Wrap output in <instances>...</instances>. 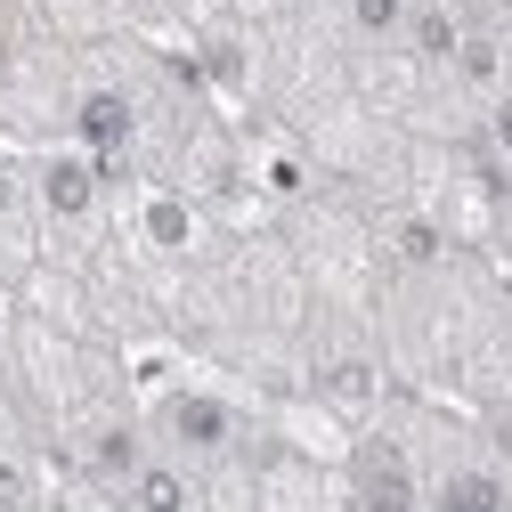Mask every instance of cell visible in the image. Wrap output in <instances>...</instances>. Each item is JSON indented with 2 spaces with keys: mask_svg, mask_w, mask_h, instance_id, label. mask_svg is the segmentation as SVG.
Wrapping results in <instances>:
<instances>
[{
  "mask_svg": "<svg viewBox=\"0 0 512 512\" xmlns=\"http://www.w3.org/2000/svg\"><path fill=\"white\" fill-rule=\"evenodd\" d=\"M41 504V472L25 456H0V512H33Z\"/></svg>",
  "mask_w": 512,
  "mask_h": 512,
  "instance_id": "obj_15",
  "label": "cell"
},
{
  "mask_svg": "<svg viewBox=\"0 0 512 512\" xmlns=\"http://www.w3.org/2000/svg\"><path fill=\"white\" fill-rule=\"evenodd\" d=\"M17 236L33 244V163L0 155V277H17Z\"/></svg>",
  "mask_w": 512,
  "mask_h": 512,
  "instance_id": "obj_6",
  "label": "cell"
},
{
  "mask_svg": "<svg viewBox=\"0 0 512 512\" xmlns=\"http://www.w3.org/2000/svg\"><path fill=\"white\" fill-rule=\"evenodd\" d=\"M358 512H415V472L391 439L358 447Z\"/></svg>",
  "mask_w": 512,
  "mask_h": 512,
  "instance_id": "obj_4",
  "label": "cell"
},
{
  "mask_svg": "<svg viewBox=\"0 0 512 512\" xmlns=\"http://www.w3.org/2000/svg\"><path fill=\"white\" fill-rule=\"evenodd\" d=\"M488 196H496V212H512V163H488Z\"/></svg>",
  "mask_w": 512,
  "mask_h": 512,
  "instance_id": "obj_19",
  "label": "cell"
},
{
  "mask_svg": "<svg viewBox=\"0 0 512 512\" xmlns=\"http://www.w3.org/2000/svg\"><path fill=\"white\" fill-rule=\"evenodd\" d=\"M122 496H131V512H196V480H187L179 464H155V456L139 464V480Z\"/></svg>",
  "mask_w": 512,
  "mask_h": 512,
  "instance_id": "obj_10",
  "label": "cell"
},
{
  "mask_svg": "<svg viewBox=\"0 0 512 512\" xmlns=\"http://www.w3.org/2000/svg\"><path fill=\"white\" fill-rule=\"evenodd\" d=\"M480 439H488V464H496V472H512V399L480 415Z\"/></svg>",
  "mask_w": 512,
  "mask_h": 512,
  "instance_id": "obj_16",
  "label": "cell"
},
{
  "mask_svg": "<svg viewBox=\"0 0 512 512\" xmlns=\"http://www.w3.org/2000/svg\"><path fill=\"white\" fill-rule=\"evenodd\" d=\"M74 147H82L98 171H114L122 155H131V147H139V106H131V90L90 82V90L74 98Z\"/></svg>",
  "mask_w": 512,
  "mask_h": 512,
  "instance_id": "obj_2",
  "label": "cell"
},
{
  "mask_svg": "<svg viewBox=\"0 0 512 512\" xmlns=\"http://www.w3.org/2000/svg\"><path fill=\"white\" fill-rule=\"evenodd\" d=\"M504 504H512V488L496 464H456L431 480V512H504Z\"/></svg>",
  "mask_w": 512,
  "mask_h": 512,
  "instance_id": "obj_7",
  "label": "cell"
},
{
  "mask_svg": "<svg viewBox=\"0 0 512 512\" xmlns=\"http://www.w3.org/2000/svg\"><path fill=\"white\" fill-rule=\"evenodd\" d=\"M407 17H415V0H350V25H358L366 41H399Z\"/></svg>",
  "mask_w": 512,
  "mask_h": 512,
  "instance_id": "obj_13",
  "label": "cell"
},
{
  "mask_svg": "<svg viewBox=\"0 0 512 512\" xmlns=\"http://www.w3.org/2000/svg\"><path fill=\"white\" fill-rule=\"evenodd\" d=\"M204 66H212V82L244 90V49H236V41H220V33H212V41H204Z\"/></svg>",
  "mask_w": 512,
  "mask_h": 512,
  "instance_id": "obj_17",
  "label": "cell"
},
{
  "mask_svg": "<svg viewBox=\"0 0 512 512\" xmlns=\"http://www.w3.org/2000/svg\"><path fill=\"white\" fill-rule=\"evenodd\" d=\"M447 66H456V74H464L480 98H496V90H504V41H496V33H480V25H464V33H456V57H447Z\"/></svg>",
  "mask_w": 512,
  "mask_h": 512,
  "instance_id": "obj_11",
  "label": "cell"
},
{
  "mask_svg": "<svg viewBox=\"0 0 512 512\" xmlns=\"http://www.w3.org/2000/svg\"><path fill=\"white\" fill-rule=\"evenodd\" d=\"M139 464H147V447H139V431H131V423L90 431V480H98V488H131V480H139Z\"/></svg>",
  "mask_w": 512,
  "mask_h": 512,
  "instance_id": "obj_9",
  "label": "cell"
},
{
  "mask_svg": "<svg viewBox=\"0 0 512 512\" xmlns=\"http://www.w3.org/2000/svg\"><path fill=\"white\" fill-rule=\"evenodd\" d=\"M317 399H326L334 415H350V423H366V415L382 407V366H374L366 350L326 358V366H317Z\"/></svg>",
  "mask_w": 512,
  "mask_h": 512,
  "instance_id": "obj_5",
  "label": "cell"
},
{
  "mask_svg": "<svg viewBox=\"0 0 512 512\" xmlns=\"http://www.w3.org/2000/svg\"><path fill=\"white\" fill-rule=\"evenodd\" d=\"M456 33H464V25L447 17V9H415V17H407V41H415L423 57H439V66L456 57Z\"/></svg>",
  "mask_w": 512,
  "mask_h": 512,
  "instance_id": "obj_14",
  "label": "cell"
},
{
  "mask_svg": "<svg viewBox=\"0 0 512 512\" xmlns=\"http://www.w3.org/2000/svg\"><path fill=\"white\" fill-rule=\"evenodd\" d=\"M488 147H496V163H512V82L488 98Z\"/></svg>",
  "mask_w": 512,
  "mask_h": 512,
  "instance_id": "obj_18",
  "label": "cell"
},
{
  "mask_svg": "<svg viewBox=\"0 0 512 512\" xmlns=\"http://www.w3.org/2000/svg\"><path fill=\"white\" fill-rule=\"evenodd\" d=\"M98 204H106V171H98L82 147H49V155L33 163V212H41L49 228H90Z\"/></svg>",
  "mask_w": 512,
  "mask_h": 512,
  "instance_id": "obj_1",
  "label": "cell"
},
{
  "mask_svg": "<svg viewBox=\"0 0 512 512\" xmlns=\"http://www.w3.org/2000/svg\"><path fill=\"white\" fill-rule=\"evenodd\" d=\"M139 244L147 252H187L196 244V204H187L179 187H147L139 196Z\"/></svg>",
  "mask_w": 512,
  "mask_h": 512,
  "instance_id": "obj_8",
  "label": "cell"
},
{
  "mask_svg": "<svg viewBox=\"0 0 512 512\" xmlns=\"http://www.w3.org/2000/svg\"><path fill=\"white\" fill-rule=\"evenodd\" d=\"M391 252L407 269H431L439 252H447V236H439V220H423V212H407V220H391Z\"/></svg>",
  "mask_w": 512,
  "mask_h": 512,
  "instance_id": "obj_12",
  "label": "cell"
},
{
  "mask_svg": "<svg viewBox=\"0 0 512 512\" xmlns=\"http://www.w3.org/2000/svg\"><path fill=\"white\" fill-rule=\"evenodd\" d=\"M155 423H163V439L179 456H228L236 447V407H220L212 391H171L155 407Z\"/></svg>",
  "mask_w": 512,
  "mask_h": 512,
  "instance_id": "obj_3",
  "label": "cell"
}]
</instances>
